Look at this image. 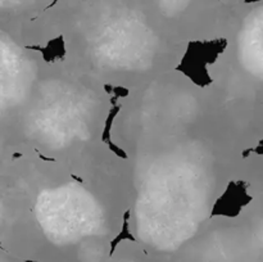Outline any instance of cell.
<instances>
[{
  "mask_svg": "<svg viewBox=\"0 0 263 262\" xmlns=\"http://www.w3.org/2000/svg\"><path fill=\"white\" fill-rule=\"evenodd\" d=\"M226 40L190 41L176 71L182 72L199 87H205L212 82L208 66L215 63L221 53L225 51Z\"/></svg>",
  "mask_w": 263,
  "mask_h": 262,
  "instance_id": "cell-1",
  "label": "cell"
},
{
  "mask_svg": "<svg viewBox=\"0 0 263 262\" xmlns=\"http://www.w3.org/2000/svg\"><path fill=\"white\" fill-rule=\"evenodd\" d=\"M27 49H32V50L40 51L45 62H53L59 58H63L66 54V49H64V40L63 38H57L51 40L45 48L37 45H28Z\"/></svg>",
  "mask_w": 263,
  "mask_h": 262,
  "instance_id": "cell-2",
  "label": "cell"
},
{
  "mask_svg": "<svg viewBox=\"0 0 263 262\" xmlns=\"http://www.w3.org/2000/svg\"><path fill=\"white\" fill-rule=\"evenodd\" d=\"M123 221H122V228H121L120 233L115 236V238L110 240L109 244V257L113 256V253L117 249V246L123 240H131V241H136L135 236L134 234L131 233L130 230V218H131V211L126 210L125 213H123Z\"/></svg>",
  "mask_w": 263,
  "mask_h": 262,
  "instance_id": "cell-3",
  "label": "cell"
},
{
  "mask_svg": "<svg viewBox=\"0 0 263 262\" xmlns=\"http://www.w3.org/2000/svg\"><path fill=\"white\" fill-rule=\"evenodd\" d=\"M121 108H122V104H120V103H113L112 107H110V109H109V112H108L107 118H105V121H104V127H103L102 136H100V139H102L103 143L107 144V145L108 144L112 143V138H110V130H112L115 118L117 117L118 113L121 112Z\"/></svg>",
  "mask_w": 263,
  "mask_h": 262,
  "instance_id": "cell-4",
  "label": "cell"
},
{
  "mask_svg": "<svg viewBox=\"0 0 263 262\" xmlns=\"http://www.w3.org/2000/svg\"><path fill=\"white\" fill-rule=\"evenodd\" d=\"M104 89L107 94H112V98H116L117 100L121 99V98L128 97V94H130L128 89L123 86H113V85L105 84Z\"/></svg>",
  "mask_w": 263,
  "mask_h": 262,
  "instance_id": "cell-5",
  "label": "cell"
},
{
  "mask_svg": "<svg viewBox=\"0 0 263 262\" xmlns=\"http://www.w3.org/2000/svg\"><path fill=\"white\" fill-rule=\"evenodd\" d=\"M108 148H109V151L112 152V153H115L116 156L120 157V158H122V159H127L128 158L127 153H126V152L123 151V149L121 148V146H118L117 144L113 143V141L110 144H108Z\"/></svg>",
  "mask_w": 263,
  "mask_h": 262,
  "instance_id": "cell-6",
  "label": "cell"
},
{
  "mask_svg": "<svg viewBox=\"0 0 263 262\" xmlns=\"http://www.w3.org/2000/svg\"><path fill=\"white\" fill-rule=\"evenodd\" d=\"M37 156H39V158H41V159H43V161H46V162H49V161H55V158H50V157H45V156H44V154L39 153V152H37Z\"/></svg>",
  "mask_w": 263,
  "mask_h": 262,
  "instance_id": "cell-7",
  "label": "cell"
},
{
  "mask_svg": "<svg viewBox=\"0 0 263 262\" xmlns=\"http://www.w3.org/2000/svg\"><path fill=\"white\" fill-rule=\"evenodd\" d=\"M71 177H72V179L76 180V181H79V182H84V180H82V177L76 176V175H74V174H71Z\"/></svg>",
  "mask_w": 263,
  "mask_h": 262,
  "instance_id": "cell-8",
  "label": "cell"
},
{
  "mask_svg": "<svg viewBox=\"0 0 263 262\" xmlns=\"http://www.w3.org/2000/svg\"><path fill=\"white\" fill-rule=\"evenodd\" d=\"M25 262H40V261H36V259H25Z\"/></svg>",
  "mask_w": 263,
  "mask_h": 262,
  "instance_id": "cell-9",
  "label": "cell"
}]
</instances>
